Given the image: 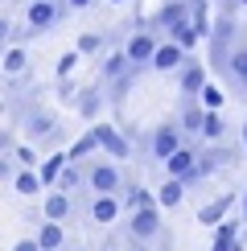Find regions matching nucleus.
Returning <instances> with one entry per match:
<instances>
[{"mask_svg":"<svg viewBox=\"0 0 247 251\" xmlns=\"http://www.w3.org/2000/svg\"><path fill=\"white\" fill-rule=\"evenodd\" d=\"M17 169H21V161H17L13 152H4V156H0V181H13V177H17Z\"/></svg>","mask_w":247,"mask_h":251,"instance_id":"c9c22d12","label":"nucleus"},{"mask_svg":"<svg viewBox=\"0 0 247 251\" xmlns=\"http://www.w3.org/2000/svg\"><path fill=\"white\" fill-rule=\"evenodd\" d=\"M66 13H70L66 0H25V29L17 33V41L25 46V41H33L41 33H49V29H58Z\"/></svg>","mask_w":247,"mask_h":251,"instance_id":"f257e3e1","label":"nucleus"},{"mask_svg":"<svg viewBox=\"0 0 247 251\" xmlns=\"http://www.w3.org/2000/svg\"><path fill=\"white\" fill-rule=\"evenodd\" d=\"M13 156H17L21 165H25V169H37V165H41V156H37V149H33V144H17V149H13Z\"/></svg>","mask_w":247,"mask_h":251,"instance_id":"72a5a7b5","label":"nucleus"},{"mask_svg":"<svg viewBox=\"0 0 247 251\" xmlns=\"http://www.w3.org/2000/svg\"><path fill=\"white\" fill-rule=\"evenodd\" d=\"M226 78H231L235 91H247V46L243 41L235 46V54L226 58Z\"/></svg>","mask_w":247,"mask_h":251,"instance_id":"6ab92c4d","label":"nucleus"},{"mask_svg":"<svg viewBox=\"0 0 247 251\" xmlns=\"http://www.w3.org/2000/svg\"><path fill=\"white\" fill-rule=\"evenodd\" d=\"M66 165H70V152H49L46 161L37 165V173H41V181H46V185H58V177H62Z\"/></svg>","mask_w":247,"mask_h":251,"instance_id":"b1692460","label":"nucleus"},{"mask_svg":"<svg viewBox=\"0 0 247 251\" xmlns=\"http://www.w3.org/2000/svg\"><path fill=\"white\" fill-rule=\"evenodd\" d=\"M222 132H226V124H222V116H219V111H206V120H202V140L206 144H219L222 140Z\"/></svg>","mask_w":247,"mask_h":251,"instance_id":"c85d7f7f","label":"nucleus"},{"mask_svg":"<svg viewBox=\"0 0 247 251\" xmlns=\"http://www.w3.org/2000/svg\"><path fill=\"white\" fill-rule=\"evenodd\" d=\"M231 156H235L231 149H202V152H198V173H202V177H210L219 165L231 161Z\"/></svg>","mask_w":247,"mask_h":251,"instance_id":"393cba45","label":"nucleus"},{"mask_svg":"<svg viewBox=\"0 0 247 251\" xmlns=\"http://www.w3.org/2000/svg\"><path fill=\"white\" fill-rule=\"evenodd\" d=\"M13 190H17L21 198H37L41 190H46V181H41V173H37V169H25V165H21L17 177H13Z\"/></svg>","mask_w":247,"mask_h":251,"instance_id":"5701e85b","label":"nucleus"},{"mask_svg":"<svg viewBox=\"0 0 247 251\" xmlns=\"http://www.w3.org/2000/svg\"><path fill=\"white\" fill-rule=\"evenodd\" d=\"M194 165H198V149H194V144H181V149L165 161V173H169V177H185Z\"/></svg>","mask_w":247,"mask_h":251,"instance_id":"412c9836","label":"nucleus"},{"mask_svg":"<svg viewBox=\"0 0 247 251\" xmlns=\"http://www.w3.org/2000/svg\"><path fill=\"white\" fill-rule=\"evenodd\" d=\"M190 13H194V0H165L157 13H152L148 25L161 29V33H173L177 25H185V21H190Z\"/></svg>","mask_w":247,"mask_h":251,"instance_id":"1a4fd4ad","label":"nucleus"},{"mask_svg":"<svg viewBox=\"0 0 247 251\" xmlns=\"http://www.w3.org/2000/svg\"><path fill=\"white\" fill-rule=\"evenodd\" d=\"M210 251H243V243H239V223H235V218H222V223H219Z\"/></svg>","mask_w":247,"mask_h":251,"instance_id":"a211bd4d","label":"nucleus"},{"mask_svg":"<svg viewBox=\"0 0 247 251\" xmlns=\"http://www.w3.org/2000/svg\"><path fill=\"white\" fill-rule=\"evenodd\" d=\"M132 70V62H128V54H124V50H111L107 58L99 62V78L103 82H116V78H124Z\"/></svg>","mask_w":247,"mask_h":251,"instance_id":"aec40b11","label":"nucleus"},{"mask_svg":"<svg viewBox=\"0 0 247 251\" xmlns=\"http://www.w3.org/2000/svg\"><path fill=\"white\" fill-rule=\"evenodd\" d=\"M82 169H87V190L91 194H120L124 190V173H120V161H103V156H91V161H82Z\"/></svg>","mask_w":247,"mask_h":251,"instance_id":"f03ea898","label":"nucleus"},{"mask_svg":"<svg viewBox=\"0 0 247 251\" xmlns=\"http://www.w3.org/2000/svg\"><path fill=\"white\" fill-rule=\"evenodd\" d=\"M198 99H202V107H206V111H219V107H222V91L214 87V82H206Z\"/></svg>","mask_w":247,"mask_h":251,"instance_id":"473e14b6","label":"nucleus"},{"mask_svg":"<svg viewBox=\"0 0 247 251\" xmlns=\"http://www.w3.org/2000/svg\"><path fill=\"white\" fill-rule=\"evenodd\" d=\"M103 41H107L103 33H82V37L74 41V50H78V54H99V50H103Z\"/></svg>","mask_w":247,"mask_h":251,"instance_id":"2f4dec72","label":"nucleus"},{"mask_svg":"<svg viewBox=\"0 0 247 251\" xmlns=\"http://www.w3.org/2000/svg\"><path fill=\"white\" fill-rule=\"evenodd\" d=\"M17 41V29H13V17L8 13H0V50H8Z\"/></svg>","mask_w":247,"mask_h":251,"instance_id":"f704fd0d","label":"nucleus"},{"mask_svg":"<svg viewBox=\"0 0 247 251\" xmlns=\"http://www.w3.org/2000/svg\"><path fill=\"white\" fill-rule=\"evenodd\" d=\"M120 198H124V206H128V210H144V206H157V194H152V190H144V185H128V190H124Z\"/></svg>","mask_w":247,"mask_h":251,"instance_id":"bb28decb","label":"nucleus"},{"mask_svg":"<svg viewBox=\"0 0 247 251\" xmlns=\"http://www.w3.org/2000/svg\"><path fill=\"white\" fill-rule=\"evenodd\" d=\"M202 120H206V107H202V99H190V95H181V132H190V136H198L202 132Z\"/></svg>","mask_w":247,"mask_h":251,"instance_id":"2eb2a0df","label":"nucleus"},{"mask_svg":"<svg viewBox=\"0 0 247 251\" xmlns=\"http://www.w3.org/2000/svg\"><path fill=\"white\" fill-rule=\"evenodd\" d=\"M128 235H132V243H136V247L157 243V239H161V214H157V206L132 210V218H128Z\"/></svg>","mask_w":247,"mask_h":251,"instance_id":"0eeeda50","label":"nucleus"},{"mask_svg":"<svg viewBox=\"0 0 247 251\" xmlns=\"http://www.w3.org/2000/svg\"><path fill=\"white\" fill-rule=\"evenodd\" d=\"M120 206H124L120 194H91L87 214H91V223H95V226H111V223H116V214H120Z\"/></svg>","mask_w":247,"mask_h":251,"instance_id":"9b49d317","label":"nucleus"},{"mask_svg":"<svg viewBox=\"0 0 247 251\" xmlns=\"http://www.w3.org/2000/svg\"><path fill=\"white\" fill-rule=\"evenodd\" d=\"M13 149H17V140H13L8 132H0V156H4V152H13Z\"/></svg>","mask_w":247,"mask_h":251,"instance_id":"58836bf2","label":"nucleus"},{"mask_svg":"<svg viewBox=\"0 0 247 251\" xmlns=\"http://www.w3.org/2000/svg\"><path fill=\"white\" fill-rule=\"evenodd\" d=\"M107 4H124V0H107Z\"/></svg>","mask_w":247,"mask_h":251,"instance_id":"37998d69","label":"nucleus"},{"mask_svg":"<svg viewBox=\"0 0 247 251\" xmlns=\"http://www.w3.org/2000/svg\"><path fill=\"white\" fill-rule=\"evenodd\" d=\"M169 37L177 41V46H185V50H194V46H198V41H202V33H198V29H194V21H185V25H177V29H173Z\"/></svg>","mask_w":247,"mask_h":251,"instance_id":"c756f323","label":"nucleus"},{"mask_svg":"<svg viewBox=\"0 0 247 251\" xmlns=\"http://www.w3.org/2000/svg\"><path fill=\"white\" fill-rule=\"evenodd\" d=\"M177 87H181V95H190V99L202 95V87H206V66H202L198 58H185V66L177 70Z\"/></svg>","mask_w":247,"mask_h":251,"instance_id":"ddd939ff","label":"nucleus"},{"mask_svg":"<svg viewBox=\"0 0 247 251\" xmlns=\"http://www.w3.org/2000/svg\"><path fill=\"white\" fill-rule=\"evenodd\" d=\"M41 214L54 218V223L74 218V194H66V190H58V185H54V194H46V202H41Z\"/></svg>","mask_w":247,"mask_h":251,"instance_id":"4468645a","label":"nucleus"},{"mask_svg":"<svg viewBox=\"0 0 247 251\" xmlns=\"http://www.w3.org/2000/svg\"><path fill=\"white\" fill-rule=\"evenodd\" d=\"M243 149H247V120H243Z\"/></svg>","mask_w":247,"mask_h":251,"instance_id":"a19ab883","label":"nucleus"},{"mask_svg":"<svg viewBox=\"0 0 247 251\" xmlns=\"http://www.w3.org/2000/svg\"><path fill=\"white\" fill-rule=\"evenodd\" d=\"M78 58H82L78 50H66V54L58 58V66H54V70H58V78H70V75H74V70H78Z\"/></svg>","mask_w":247,"mask_h":251,"instance_id":"7c9ffc66","label":"nucleus"},{"mask_svg":"<svg viewBox=\"0 0 247 251\" xmlns=\"http://www.w3.org/2000/svg\"><path fill=\"white\" fill-rule=\"evenodd\" d=\"M78 91H82V87H74L70 78H58V99H62V103H74Z\"/></svg>","mask_w":247,"mask_h":251,"instance_id":"e433bc0d","label":"nucleus"},{"mask_svg":"<svg viewBox=\"0 0 247 251\" xmlns=\"http://www.w3.org/2000/svg\"><path fill=\"white\" fill-rule=\"evenodd\" d=\"M181 198H185V181H181V177H169V181L157 190V202L169 206V210H173V206H181Z\"/></svg>","mask_w":247,"mask_h":251,"instance_id":"cd10ccee","label":"nucleus"},{"mask_svg":"<svg viewBox=\"0 0 247 251\" xmlns=\"http://www.w3.org/2000/svg\"><path fill=\"white\" fill-rule=\"evenodd\" d=\"M91 4H95V0H66L70 13H82V8H91Z\"/></svg>","mask_w":247,"mask_h":251,"instance_id":"ea45409f","label":"nucleus"},{"mask_svg":"<svg viewBox=\"0 0 247 251\" xmlns=\"http://www.w3.org/2000/svg\"><path fill=\"white\" fill-rule=\"evenodd\" d=\"M185 58H190V50L185 46H177V41H161L157 46V54H152V66L148 70H157V75H173V70H181L185 66Z\"/></svg>","mask_w":247,"mask_h":251,"instance_id":"9d476101","label":"nucleus"},{"mask_svg":"<svg viewBox=\"0 0 247 251\" xmlns=\"http://www.w3.org/2000/svg\"><path fill=\"white\" fill-rule=\"evenodd\" d=\"M21 128H25V140H33L41 144V149H49V144L58 140V116L54 111H46V107H29L25 116H21Z\"/></svg>","mask_w":247,"mask_h":251,"instance_id":"20e7f679","label":"nucleus"},{"mask_svg":"<svg viewBox=\"0 0 247 251\" xmlns=\"http://www.w3.org/2000/svg\"><path fill=\"white\" fill-rule=\"evenodd\" d=\"M13 251H41V243H37V235H29V239H17Z\"/></svg>","mask_w":247,"mask_h":251,"instance_id":"4c0bfd02","label":"nucleus"},{"mask_svg":"<svg viewBox=\"0 0 247 251\" xmlns=\"http://www.w3.org/2000/svg\"><path fill=\"white\" fill-rule=\"evenodd\" d=\"M66 152H70V161H91V156L99 152V140H95V132L87 128V132H82V136H78L74 144H70Z\"/></svg>","mask_w":247,"mask_h":251,"instance_id":"a878e982","label":"nucleus"},{"mask_svg":"<svg viewBox=\"0 0 247 251\" xmlns=\"http://www.w3.org/2000/svg\"><path fill=\"white\" fill-rule=\"evenodd\" d=\"M181 144H185L181 124H177V120H165V124H157V128L148 132V140H144V152H148L152 161H161V165H165L173 152L181 149Z\"/></svg>","mask_w":247,"mask_h":251,"instance_id":"7ed1b4c3","label":"nucleus"},{"mask_svg":"<svg viewBox=\"0 0 247 251\" xmlns=\"http://www.w3.org/2000/svg\"><path fill=\"white\" fill-rule=\"evenodd\" d=\"M37 243H41V251H66V226L54 223V218H46L37 226Z\"/></svg>","mask_w":247,"mask_h":251,"instance_id":"dca6fc26","label":"nucleus"},{"mask_svg":"<svg viewBox=\"0 0 247 251\" xmlns=\"http://www.w3.org/2000/svg\"><path fill=\"white\" fill-rule=\"evenodd\" d=\"M91 132H95V140H99V152H107L111 161H128V156H132V140L116 128V124L95 120V124H91Z\"/></svg>","mask_w":247,"mask_h":251,"instance_id":"6e6552de","label":"nucleus"},{"mask_svg":"<svg viewBox=\"0 0 247 251\" xmlns=\"http://www.w3.org/2000/svg\"><path fill=\"white\" fill-rule=\"evenodd\" d=\"M107 251H111V247H107Z\"/></svg>","mask_w":247,"mask_h":251,"instance_id":"a18cd8bd","label":"nucleus"},{"mask_svg":"<svg viewBox=\"0 0 247 251\" xmlns=\"http://www.w3.org/2000/svg\"><path fill=\"white\" fill-rule=\"evenodd\" d=\"M140 251H144V247H140Z\"/></svg>","mask_w":247,"mask_h":251,"instance_id":"c03bdc74","label":"nucleus"},{"mask_svg":"<svg viewBox=\"0 0 247 251\" xmlns=\"http://www.w3.org/2000/svg\"><path fill=\"white\" fill-rule=\"evenodd\" d=\"M243 223H247V194H243Z\"/></svg>","mask_w":247,"mask_h":251,"instance_id":"79ce46f5","label":"nucleus"},{"mask_svg":"<svg viewBox=\"0 0 247 251\" xmlns=\"http://www.w3.org/2000/svg\"><path fill=\"white\" fill-rule=\"evenodd\" d=\"M235 46H239V37H235V17L222 13L214 21V29H210V66L226 70V58L235 54Z\"/></svg>","mask_w":247,"mask_h":251,"instance_id":"39448f33","label":"nucleus"},{"mask_svg":"<svg viewBox=\"0 0 247 251\" xmlns=\"http://www.w3.org/2000/svg\"><path fill=\"white\" fill-rule=\"evenodd\" d=\"M157 46H161V37H157V29H136L128 41H124V54H128L132 66H140V70H148L152 66V54H157Z\"/></svg>","mask_w":247,"mask_h":251,"instance_id":"423d86ee","label":"nucleus"},{"mask_svg":"<svg viewBox=\"0 0 247 251\" xmlns=\"http://www.w3.org/2000/svg\"><path fill=\"white\" fill-rule=\"evenodd\" d=\"M231 206H235V194H219L214 202H206L202 210H198V223H202V226H219Z\"/></svg>","mask_w":247,"mask_h":251,"instance_id":"f3484780","label":"nucleus"},{"mask_svg":"<svg viewBox=\"0 0 247 251\" xmlns=\"http://www.w3.org/2000/svg\"><path fill=\"white\" fill-rule=\"evenodd\" d=\"M0 66H4V75L8 78H21L29 70V54H25V46L21 41H13V46L4 50V58H0Z\"/></svg>","mask_w":247,"mask_h":251,"instance_id":"4be33fe9","label":"nucleus"},{"mask_svg":"<svg viewBox=\"0 0 247 251\" xmlns=\"http://www.w3.org/2000/svg\"><path fill=\"white\" fill-rule=\"evenodd\" d=\"M103 87H107V82L99 78V82H91V87H82V91H78V99H74V111H78L82 120H91V124L99 120L103 103H107V95H103Z\"/></svg>","mask_w":247,"mask_h":251,"instance_id":"f8f14e48","label":"nucleus"}]
</instances>
